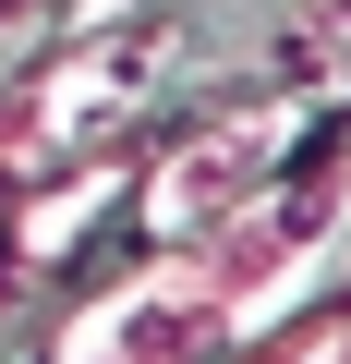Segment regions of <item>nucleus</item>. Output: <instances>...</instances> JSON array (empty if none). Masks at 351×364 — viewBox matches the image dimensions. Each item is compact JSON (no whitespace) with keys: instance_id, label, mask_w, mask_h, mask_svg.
<instances>
[{"instance_id":"f257e3e1","label":"nucleus","mask_w":351,"mask_h":364,"mask_svg":"<svg viewBox=\"0 0 351 364\" xmlns=\"http://www.w3.org/2000/svg\"><path fill=\"white\" fill-rule=\"evenodd\" d=\"M291 146V109H243V122H218V134H194L182 158H169V182H157V219L169 231H206V219H243L255 207V170Z\"/></svg>"}]
</instances>
